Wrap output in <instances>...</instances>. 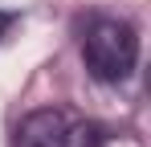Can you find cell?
Listing matches in <instances>:
<instances>
[{
    "label": "cell",
    "instance_id": "cell-1",
    "mask_svg": "<svg viewBox=\"0 0 151 147\" xmlns=\"http://www.w3.org/2000/svg\"><path fill=\"white\" fill-rule=\"evenodd\" d=\"M82 57L98 82H123L139 61V37L127 21L98 17V21H90L86 37H82Z\"/></svg>",
    "mask_w": 151,
    "mask_h": 147
},
{
    "label": "cell",
    "instance_id": "cell-2",
    "mask_svg": "<svg viewBox=\"0 0 151 147\" xmlns=\"http://www.w3.org/2000/svg\"><path fill=\"white\" fill-rule=\"evenodd\" d=\"M65 135H70V119L53 106H41L21 119L17 147H65Z\"/></svg>",
    "mask_w": 151,
    "mask_h": 147
},
{
    "label": "cell",
    "instance_id": "cell-3",
    "mask_svg": "<svg viewBox=\"0 0 151 147\" xmlns=\"http://www.w3.org/2000/svg\"><path fill=\"white\" fill-rule=\"evenodd\" d=\"M65 147H106V131L94 127V122H86V127H78L65 135Z\"/></svg>",
    "mask_w": 151,
    "mask_h": 147
}]
</instances>
